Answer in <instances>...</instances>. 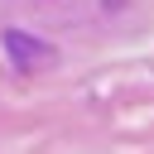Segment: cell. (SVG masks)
Returning a JSON list of instances; mask_svg holds the SVG:
<instances>
[{"instance_id":"6da1fadb","label":"cell","mask_w":154,"mask_h":154,"mask_svg":"<svg viewBox=\"0 0 154 154\" xmlns=\"http://www.w3.org/2000/svg\"><path fill=\"white\" fill-rule=\"evenodd\" d=\"M5 53H10V63L19 67V72H34V67H43L48 63V43L43 38H34V34H24V29H10L5 34Z\"/></svg>"}]
</instances>
